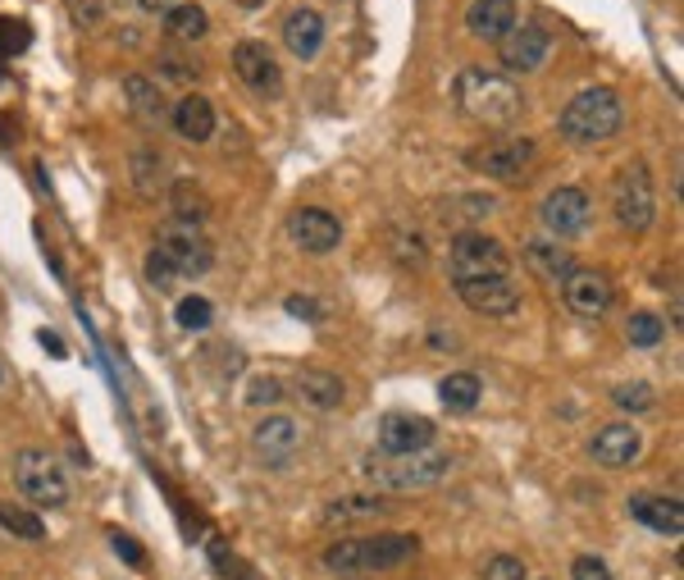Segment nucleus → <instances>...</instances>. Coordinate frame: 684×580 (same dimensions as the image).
<instances>
[{"label": "nucleus", "instance_id": "obj_1", "mask_svg": "<svg viewBox=\"0 0 684 580\" xmlns=\"http://www.w3.org/2000/svg\"><path fill=\"white\" fill-rule=\"evenodd\" d=\"M456 106L465 119H475L484 129H507L520 119L525 97L507 74H488V69L471 65V69L456 74Z\"/></svg>", "mask_w": 684, "mask_h": 580}, {"label": "nucleus", "instance_id": "obj_2", "mask_svg": "<svg viewBox=\"0 0 684 580\" xmlns=\"http://www.w3.org/2000/svg\"><path fill=\"white\" fill-rule=\"evenodd\" d=\"M452 457L443 448H420V452H369L365 457V480L379 494H420L448 480Z\"/></svg>", "mask_w": 684, "mask_h": 580}, {"label": "nucleus", "instance_id": "obj_3", "mask_svg": "<svg viewBox=\"0 0 684 580\" xmlns=\"http://www.w3.org/2000/svg\"><path fill=\"white\" fill-rule=\"evenodd\" d=\"M420 554L416 535H356L324 548V567L338 576H365V571H393Z\"/></svg>", "mask_w": 684, "mask_h": 580}, {"label": "nucleus", "instance_id": "obj_4", "mask_svg": "<svg viewBox=\"0 0 684 580\" xmlns=\"http://www.w3.org/2000/svg\"><path fill=\"white\" fill-rule=\"evenodd\" d=\"M620 124H626V106H620V97L611 87H584L580 97L566 101L562 119H556L562 138L575 146H598V142L616 138Z\"/></svg>", "mask_w": 684, "mask_h": 580}, {"label": "nucleus", "instance_id": "obj_5", "mask_svg": "<svg viewBox=\"0 0 684 580\" xmlns=\"http://www.w3.org/2000/svg\"><path fill=\"white\" fill-rule=\"evenodd\" d=\"M151 252L169 265L174 280H197V274H206L214 265L210 238L197 225H188V220H165L161 229H155V248Z\"/></svg>", "mask_w": 684, "mask_h": 580}, {"label": "nucleus", "instance_id": "obj_6", "mask_svg": "<svg viewBox=\"0 0 684 580\" xmlns=\"http://www.w3.org/2000/svg\"><path fill=\"white\" fill-rule=\"evenodd\" d=\"M14 484H19V494L37 507H65L69 503V475L46 448H19L14 452Z\"/></svg>", "mask_w": 684, "mask_h": 580}, {"label": "nucleus", "instance_id": "obj_7", "mask_svg": "<svg viewBox=\"0 0 684 580\" xmlns=\"http://www.w3.org/2000/svg\"><path fill=\"white\" fill-rule=\"evenodd\" d=\"M611 216L620 229H630V233H643L652 229V220H658V188H652V174L648 165H626L616 174L611 183Z\"/></svg>", "mask_w": 684, "mask_h": 580}, {"label": "nucleus", "instance_id": "obj_8", "mask_svg": "<svg viewBox=\"0 0 684 580\" xmlns=\"http://www.w3.org/2000/svg\"><path fill=\"white\" fill-rule=\"evenodd\" d=\"M448 265H452V284L456 280H488V274H511V252L497 238H488L479 229H465L452 238Z\"/></svg>", "mask_w": 684, "mask_h": 580}, {"label": "nucleus", "instance_id": "obj_9", "mask_svg": "<svg viewBox=\"0 0 684 580\" xmlns=\"http://www.w3.org/2000/svg\"><path fill=\"white\" fill-rule=\"evenodd\" d=\"M456 297L471 307L475 316H516L520 311V284L516 274H488V280H456Z\"/></svg>", "mask_w": 684, "mask_h": 580}, {"label": "nucleus", "instance_id": "obj_10", "mask_svg": "<svg viewBox=\"0 0 684 580\" xmlns=\"http://www.w3.org/2000/svg\"><path fill=\"white\" fill-rule=\"evenodd\" d=\"M611 280L603 270H571L566 274V284H562V302H566V311L580 316V320H603L611 311Z\"/></svg>", "mask_w": 684, "mask_h": 580}, {"label": "nucleus", "instance_id": "obj_11", "mask_svg": "<svg viewBox=\"0 0 684 580\" xmlns=\"http://www.w3.org/2000/svg\"><path fill=\"white\" fill-rule=\"evenodd\" d=\"M539 216H543V229L552 238H575L588 229V216H594V201H588L584 188H552L539 206Z\"/></svg>", "mask_w": 684, "mask_h": 580}, {"label": "nucleus", "instance_id": "obj_12", "mask_svg": "<svg viewBox=\"0 0 684 580\" xmlns=\"http://www.w3.org/2000/svg\"><path fill=\"white\" fill-rule=\"evenodd\" d=\"M439 425L420 412H384L379 416V452H420L433 448Z\"/></svg>", "mask_w": 684, "mask_h": 580}, {"label": "nucleus", "instance_id": "obj_13", "mask_svg": "<svg viewBox=\"0 0 684 580\" xmlns=\"http://www.w3.org/2000/svg\"><path fill=\"white\" fill-rule=\"evenodd\" d=\"M534 161V142L530 138H507V142H493L484 151H471V169H479L484 178L497 183H516Z\"/></svg>", "mask_w": 684, "mask_h": 580}, {"label": "nucleus", "instance_id": "obj_14", "mask_svg": "<svg viewBox=\"0 0 684 580\" xmlns=\"http://www.w3.org/2000/svg\"><path fill=\"white\" fill-rule=\"evenodd\" d=\"M233 74L256 91V97H278L284 91V74H278V59L265 42H238L233 46Z\"/></svg>", "mask_w": 684, "mask_h": 580}, {"label": "nucleus", "instance_id": "obj_15", "mask_svg": "<svg viewBox=\"0 0 684 580\" xmlns=\"http://www.w3.org/2000/svg\"><path fill=\"white\" fill-rule=\"evenodd\" d=\"M288 238L310 256H329L342 242V225H338V216H329L320 206H301L288 216Z\"/></svg>", "mask_w": 684, "mask_h": 580}, {"label": "nucleus", "instance_id": "obj_16", "mask_svg": "<svg viewBox=\"0 0 684 580\" xmlns=\"http://www.w3.org/2000/svg\"><path fill=\"white\" fill-rule=\"evenodd\" d=\"M548 46H552L548 28L520 23V28H511L503 42H497V55H503V69H511V74H534L543 59H548Z\"/></svg>", "mask_w": 684, "mask_h": 580}, {"label": "nucleus", "instance_id": "obj_17", "mask_svg": "<svg viewBox=\"0 0 684 580\" xmlns=\"http://www.w3.org/2000/svg\"><path fill=\"white\" fill-rule=\"evenodd\" d=\"M252 448L265 467H288L301 448V425L293 416H265L252 430Z\"/></svg>", "mask_w": 684, "mask_h": 580}, {"label": "nucleus", "instance_id": "obj_18", "mask_svg": "<svg viewBox=\"0 0 684 580\" xmlns=\"http://www.w3.org/2000/svg\"><path fill=\"white\" fill-rule=\"evenodd\" d=\"M588 452H594V462H598V467L620 471V467L639 462V452H643V435L635 430V425L616 420V425H603V430H598L594 439H588Z\"/></svg>", "mask_w": 684, "mask_h": 580}, {"label": "nucleus", "instance_id": "obj_19", "mask_svg": "<svg viewBox=\"0 0 684 580\" xmlns=\"http://www.w3.org/2000/svg\"><path fill=\"white\" fill-rule=\"evenodd\" d=\"M293 393L316 412H338L347 403V384H342L333 371H316V365H306V371L293 375Z\"/></svg>", "mask_w": 684, "mask_h": 580}, {"label": "nucleus", "instance_id": "obj_20", "mask_svg": "<svg viewBox=\"0 0 684 580\" xmlns=\"http://www.w3.org/2000/svg\"><path fill=\"white\" fill-rule=\"evenodd\" d=\"M123 97H129V110L142 129H161L165 119H169V101H165V91L155 87V78L146 74H129L123 78Z\"/></svg>", "mask_w": 684, "mask_h": 580}, {"label": "nucleus", "instance_id": "obj_21", "mask_svg": "<svg viewBox=\"0 0 684 580\" xmlns=\"http://www.w3.org/2000/svg\"><path fill=\"white\" fill-rule=\"evenodd\" d=\"M465 28H471V37H479V42H503L516 28V0H471Z\"/></svg>", "mask_w": 684, "mask_h": 580}, {"label": "nucleus", "instance_id": "obj_22", "mask_svg": "<svg viewBox=\"0 0 684 580\" xmlns=\"http://www.w3.org/2000/svg\"><path fill=\"white\" fill-rule=\"evenodd\" d=\"M630 516L639 526L658 530V535H680L684 530V512H680V499H666V494H630Z\"/></svg>", "mask_w": 684, "mask_h": 580}, {"label": "nucleus", "instance_id": "obj_23", "mask_svg": "<svg viewBox=\"0 0 684 580\" xmlns=\"http://www.w3.org/2000/svg\"><path fill=\"white\" fill-rule=\"evenodd\" d=\"M284 46H288L297 59H316L320 46H324V19H320V10L297 6V10L284 19Z\"/></svg>", "mask_w": 684, "mask_h": 580}, {"label": "nucleus", "instance_id": "obj_24", "mask_svg": "<svg viewBox=\"0 0 684 580\" xmlns=\"http://www.w3.org/2000/svg\"><path fill=\"white\" fill-rule=\"evenodd\" d=\"M525 265H530L534 280H543V284H552V288H562L566 274L575 270V256H571L566 248H556V242L530 238V242H525Z\"/></svg>", "mask_w": 684, "mask_h": 580}, {"label": "nucleus", "instance_id": "obj_25", "mask_svg": "<svg viewBox=\"0 0 684 580\" xmlns=\"http://www.w3.org/2000/svg\"><path fill=\"white\" fill-rule=\"evenodd\" d=\"M169 119H174V129L183 142H210L214 138V106L206 97H183L178 106H169Z\"/></svg>", "mask_w": 684, "mask_h": 580}, {"label": "nucleus", "instance_id": "obj_26", "mask_svg": "<svg viewBox=\"0 0 684 580\" xmlns=\"http://www.w3.org/2000/svg\"><path fill=\"white\" fill-rule=\"evenodd\" d=\"M379 512H388V503L379 494H347L324 507V522L329 526H352V522H375Z\"/></svg>", "mask_w": 684, "mask_h": 580}, {"label": "nucleus", "instance_id": "obj_27", "mask_svg": "<svg viewBox=\"0 0 684 580\" xmlns=\"http://www.w3.org/2000/svg\"><path fill=\"white\" fill-rule=\"evenodd\" d=\"M479 398H484V384H479V375H471V371H452L443 384H439V403L448 407V412H475L479 407Z\"/></svg>", "mask_w": 684, "mask_h": 580}, {"label": "nucleus", "instance_id": "obj_28", "mask_svg": "<svg viewBox=\"0 0 684 580\" xmlns=\"http://www.w3.org/2000/svg\"><path fill=\"white\" fill-rule=\"evenodd\" d=\"M165 33L174 42H201L210 33V14L201 6H192V0H178L174 10H165Z\"/></svg>", "mask_w": 684, "mask_h": 580}, {"label": "nucleus", "instance_id": "obj_29", "mask_svg": "<svg viewBox=\"0 0 684 580\" xmlns=\"http://www.w3.org/2000/svg\"><path fill=\"white\" fill-rule=\"evenodd\" d=\"M0 530H10L19 539H27V544L46 539V522H42V516L27 512V507H14V503H0Z\"/></svg>", "mask_w": 684, "mask_h": 580}, {"label": "nucleus", "instance_id": "obj_30", "mask_svg": "<svg viewBox=\"0 0 684 580\" xmlns=\"http://www.w3.org/2000/svg\"><path fill=\"white\" fill-rule=\"evenodd\" d=\"M626 339H630L635 348H658V343L666 339V325L652 316V311H635V316L626 320Z\"/></svg>", "mask_w": 684, "mask_h": 580}, {"label": "nucleus", "instance_id": "obj_31", "mask_svg": "<svg viewBox=\"0 0 684 580\" xmlns=\"http://www.w3.org/2000/svg\"><path fill=\"white\" fill-rule=\"evenodd\" d=\"M611 403H616L620 412H652V407H658V389L643 384V380H635V384H616Z\"/></svg>", "mask_w": 684, "mask_h": 580}, {"label": "nucleus", "instance_id": "obj_32", "mask_svg": "<svg viewBox=\"0 0 684 580\" xmlns=\"http://www.w3.org/2000/svg\"><path fill=\"white\" fill-rule=\"evenodd\" d=\"M210 320H214V307H210L206 297H183V302H178V325L188 329V333L210 329Z\"/></svg>", "mask_w": 684, "mask_h": 580}, {"label": "nucleus", "instance_id": "obj_33", "mask_svg": "<svg viewBox=\"0 0 684 580\" xmlns=\"http://www.w3.org/2000/svg\"><path fill=\"white\" fill-rule=\"evenodd\" d=\"M246 403H252V407L284 403V380H278V375H256L252 384H246Z\"/></svg>", "mask_w": 684, "mask_h": 580}, {"label": "nucleus", "instance_id": "obj_34", "mask_svg": "<svg viewBox=\"0 0 684 580\" xmlns=\"http://www.w3.org/2000/svg\"><path fill=\"white\" fill-rule=\"evenodd\" d=\"M133 174H137V193H142V197H155V193H161V156H151V151H137Z\"/></svg>", "mask_w": 684, "mask_h": 580}, {"label": "nucleus", "instance_id": "obj_35", "mask_svg": "<svg viewBox=\"0 0 684 580\" xmlns=\"http://www.w3.org/2000/svg\"><path fill=\"white\" fill-rule=\"evenodd\" d=\"M174 220H188V225H197L201 216H206V197L197 193V188H188V183H178L174 188Z\"/></svg>", "mask_w": 684, "mask_h": 580}, {"label": "nucleus", "instance_id": "obj_36", "mask_svg": "<svg viewBox=\"0 0 684 580\" xmlns=\"http://www.w3.org/2000/svg\"><path fill=\"white\" fill-rule=\"evenodd\" d=\"M393 256L401 261V265H424L429 261V252H424V238L420 233H393Z\"/></svg>", "mask_w": 684, "mask_h": 580}, {"label": "nucleus", "instance_id": "obj_37", "mask_svg": "<svg viewBox=\"0 0 684 580\" xmlns=\"http://www.w3.org/2000/svg\"><path fill=\"white\" fill-rule=\"evenodd\" d=\"M484 580H530V571H525V562L511 554H493L484 567Z\"/></svg>", "mask_w": 684, "mask_h": 580}, {"label": "nucleus", "instance_id": "obj_38", "mask_svg": "<svg viewBox=\"0 0 684 580\" xmlns=\"http://www.w3.org/2000/svg\"><path fill=\"white\" fill-rule=\"evenodd\" d=\"M27 23L23 19H0V55H19V51H27Z\"/></svg>", "mask_w": 684, "mask_h": 580}, {"label": "nucleus", "instance_id": "obj_39", "mask_svg": "<svg viewBox=\"0 0 684 580\" xmlns=\"http://www.w3.org/2000/svg\"><path fill=\"white\" fill-rule=\"evenodd\" d=\"M284 311L297 316V320H306V325H320V320H324V307H320L316 297H306V293H293V297L284 302Z\"/></svg>", "mask_w": 684, "mask_h": 580}, {"label": "nucleus", "instance_id": "obj_40", "mask_svg": "<svg viewBox=\"0 0 684 580\" xmlns=\"http://www.w3.org/2000/svg\"><path fill=\"white\" fill-rule=\"evenodd\" d=\"M571 580H611V567L603 558H594V554H580L571 562Z\"/></svg>", "mask_w": 684, "mask_h": 580}, {"label": "nucleus", "instance_id": "obj_41", "mask_svg": "<svg viewBox=\"0 0 684 580\" xmlns=\"http://www.w3.org/2000/svg\"><path fill=\"white\" fill-rule=\"evenodd\" d=\"M146 280H151V288H161V293H169L174 288V274H169V265L161 261V256H146Z\"/></svg>", "mask_w": 684, "mask_h": 580}, {"label": "nucleus", "instance_id": "obj_42", "mask_svg": "<svg viewBox=\"0 0 684 580\" xmlns=\"http://www.w3.org/2000/svg\"><path fill=\"white\" fill-rule=\"evenodd\" d=\"M161 65H165V74H169V78H197V74H201L197 65H188V59L174 55V51H165V55H161Z\"/></svg>", "mask_w": 684, "mask_h": 580}, {"label": "nucleus", "instance_id": "obj_43", "mask_svg": "<svg viewBox=\"0 0 684 580\" xmlns=\"http://www.w3.org/2000/svg\"><path fill=\"white\" fill-rule=\"evenodd\" d=\"M110 544H114V554H119V558H129L133 567H142V548H137V539H129V535H114Z\"/></svg>", "mask_w": 684, "mask_h": 580}, {"label": "nucleus", "instance_id": "obj_44", "mask_svg": "<svg viewBox=\"0 0 684 580\" xmlns=\"http://www.w3.org/2000/svg\"><path fill=\"white\" fill-rule=\"evenodd\" d=\"M137 6L146 10V14H165V10H174L178 0H137Z\"/></svg>", "mask_w": 684, "mask_h": 580}, {"label": "nucleus", "instance_id": "obj_45", "mask_svg": "<svg viewBox=\"0 0 684 580\" xmlns=\"http://www.w3.org/2000/svg\"><path fill=\"white\" fill-rule=\"evenodd\" d=\"M42 348H46V352H55V357H65V343H59L55 333H46V329H42Z\"/></svg>", "mask_w": 684, "mask_h": 580}]
</instances>
